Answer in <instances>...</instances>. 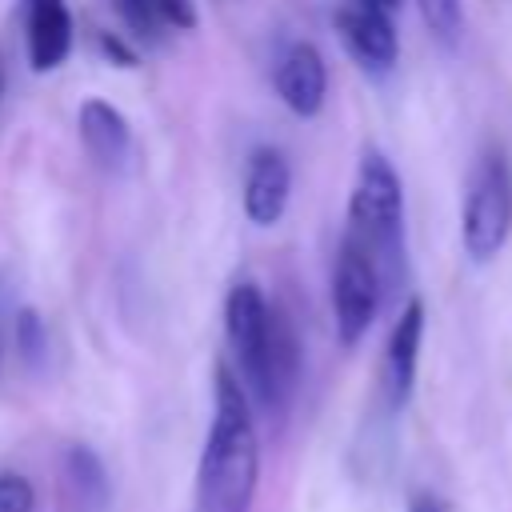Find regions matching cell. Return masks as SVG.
<instances>
[{
    "mask_svg": "<svg viewBox=\"0 0 512 512\" xmlns=\"http://www.w3.org/2000/svg\"><path fill=\"white\" fill-rule=\"evenodd\" d=\"M224 336L244 392L268 412L284 416L300 384V344L288 320L268 304L256 280H236L224 296Z\"/></svg>",
    "mask_w": 512,
    "mask_h": 512,
    "instance_id": "cell-1",
    "label": "cell"
},
{
    "mask_svg": "<svg viewBox=\"0 0 512 512\" xmlns=\"http://www.w3.org/2000/svg\"><path fill=\"white\" fill-rule=\"evenodd\" d=\"M260 480V444L252 424V404L240 376L216 364L212 424L196 468V508L200 512H248Z\"/></svg>",
    "mask_w": 512,
    "mask_h": 512,
    "instance_id": "cell-2",
    "label": "cell"
},
{
    "mask_svg": "<svg viewBox=\"0 0 512 512\" xmlns=\"http://www.w3.org/2000/svg\"><path fill=\"white\" fill-rule=\"evenodd\" d=\"M348 236H356L380 264L384 284L404 252V184L380 148H364L348 192Z\"/></svg>",
    "mask_w": 512,
    "mask_h": 512,
    "instance_id": "cell-3",
    "label": "cell"
},
{
    "mask_svg": "<svg viewBox=\"0 0 512 512\" xmlns=\"http://www.w3.org/2000/svg\"><path fill=\"white\" fill-rule=\"evenodd\" d=\"M512 236V168L500 148L480 152L460 204V244L472 264H488Z\"/></svg>",
    "mask_w": 512,
    "mask_h": 512,
    "instance_id": "cell-4",
    "label": "cell"
},
{
    "mask_svg": "<svg viewBox=\"0 0 512 512\" xmlns=\"http://www.w3.org/2000/svg\"><path fill=\"white\" fill-rule=\"evenodd\" d=\"M380 304H384V272L376 256L356 236L344 232L336 248V268H332V316L344 348H356L364 340Z\"/></svg>",
    "mask_w": 512,
    "mask_h": 512,
    "instance_id": "cell-5",
    "label": "cell"
},
{
    "mask_svg": "<svg viewBox=\"0 0 512 512\" xmlns=\"http://www.w3.org/2000/svg\"><path fill=\"white\" fill-rule=\"evenodd\" d=\"M336 24V36L344 44V52L372 76H384L396 68V56H400V40H396V28H392V12H380L372 4H360V0H344L332 16Z\"/></svg>",
    "mask_w": 512,
    "mask_h": 512,
    "instance_id": "cell-6",
    "label": "cell"
},
{
    "mask_svg": "<svg viewBox=\"0 0 512 512\" xmlns=\"http://www.w3.org/2000/svg\"><path fill=\"white\" fill-rule=\"evenodd\" d=\"M272 84L276 96L284 100L288 112L296 116H316L328 100V64L320 56V48L312 40H292L280 48L276 64H272Z\"/></svg>",
    "mask_w": 512,
    "mask_h": 512,
    "instance_id": "cell-7",
    "label": "cell"
},
{
    "mask_svg": "<svg viewBox=\"0 0 512 512\" xmlns=\"http://www.w3.org/2000/svg\"><path fill=\"white\" fill-rule=\"evenodd\" d=\"M24 56L32 72H56L72 52V8L68 0H20Z\"/></svg>",
    "mask_w": 512,
    "mask_h": 512,
    "instance_id": "cell-8",
    "label": "cell"
},
{
    "mask_svg": "<svg viewBox=\"0 0 512 512\" xmlns=\"http://www.w3.org/2000/svg\"><path fill=\"white\" fill-rule=\"evenodd\" d=\"M292 196V164L280 148H256L244 168V216L256 228H272Z\"/></svg>",
    "mask_w": 512,
    "mask_h": 512,
    "instance_id": "cell-9",
    "label": "cell"
},
{
    "mask_svg": "<svg viewBox=\"0 0 512 512\" xmlns=\"http://www.w3.org/2000/svg\"><path fill=\"white\" fill-rule=\"evenodd\" d=\"M76 128H80L84 152L104 172H120L132 160V124L116 104H108L100 96H88L76 112Z\"/></svg>",
    "mask_w": 512,
    "mask_h": 512,
    "instance_id": "cell-10",
    "label": "cell"
},
{
    "mask_svg": "<svg viewBox=\"0 0 512 512\" xmlns=\"http://www.w3.org/2000/svg\"><path fill=\"white\" fill-rule=\"evenodd\" d=\"M420 340H424V300L412 296L392 332H388V348H384V392L392 408H404L416 384V360H420Z\"/></svg>",
    "mask_w": 512,
    "mask_h": 512,
    "instance_id": "cell-11",
    "label": "cell"
},
{
    "mask_svg": "<svg viewBox=\"0 0 512 512\" xmlns=\"http://www.w3.org/2000/svg\"><path fill=\"white\" fill-rule=\"evenodd\" d=\"M64 492H68V504L76 512H104L108 508V500H112L108 472H104L100 456L88 444H68V452H64Z\"/></svg>",
    "mask_w": 512,
    "mask_h": 512,
    "instance_id": "cell-12",
    "label": "cell"
},
{
    "mask_svg": "<svg viewBox=\"0 0 512 512\" xmlns=\"http://www.w3.org/2000/svg\"><path fill=\"white\" fill-rule=\"evenodd\" d=\"M416 4H420V16H424L428 32H432L444 48H452V44L460 40V28H464V8H460V0H416Z\"/></svg>",
    "mask_w": 512,
    "mask_h": 512,
    "instance_id": "cell-13",
    "label": "cell"
},
{
    "mask_svg": "<svg viewBox=\"0 0 512 512\" xmlns=\"http://www.w3.org/2000/svg\"><path fill=\"white\" fill-rule=\"evenodd\" d=\"M156 28L168 36V32H192L196 28V4L192 0H144Z\"/></svg>",
    "mask_w": 512,
    "mask_h": 512,
    "instance_id": "cell-14",
    "label": "cell"
},
{
    "mask_svg": "<svg viewBox=\"0 0 512 512\" xmlns=\"http://www.w3.org/2000/svg\"><path fill=\"white\" fill-rule=\"evenodd\" d=\"M0 512H36V488L20 472H0Z\"/></svg>",
    "mask_w": 512,
    "mask_h": 512,
    "instance_id": "cell-15",
    "label": "cell"
},
{
    "mask_svg": "<svg viewBox=\"0 0 512 512\" xmlns=\"http://www.w3.org/2000/svg\"><path fill=\"white\" fill-rule=\"evenodd\" d=\"M16 340H20V352H24V360L28 364H40V356H44V328H40V320H36V312H20V320H16Z\"/></svg>",
    "mask_w": 512,
    "mask_h": 512,
    "instance_id": "cell-16",
    "label": "cell"
},
{
    "mask_svg": "<svg viewBox=\"0 0 512 512\" xmlns=\"http://www.w3.org/2000/svg\"><path fill=\"white\" fill-rule=\"evenodd\" d=\"M100 48H104L108 56H116L124 68H132V64H136V52H132V48H124V44H120V36H108V32H100Z\"/></svg>",
    "mask_w": 512,
    "mask_h": 512,
    "instance_id": "cell-17",
    "label": "cell"
},
{
    "mask_svg": "<svg viewBox=\"0 0 512 512\" xmlns=\"http://www.w3.org/2000/svg\"><path fill=\"white\" fill-rule=\"evenodd\" d=\"M408 512H444V504H440V500H432V496H416Z\"/></svg>",
    "mask_w": 512,
    "mask_h": 512,
    "instance_id": "cell-18",
    "label": "cell"
},
{
    "mask_svg": "<svg viewBox=\"0 0 512 512\" xmlns=\"http://www.w3.org/2000/svg\"><path fill=\"white\" fill-rule=\"evenodd\" d=\"M360 4H372V8H380V12H396V8H400V0H360Z\"/></svg>",
    "mask_w": 512,
    "mask_h": 512,
    "instance_id": "cell-19",
    "label": "cell"
},
{
    "mask_svg": "<svg viewBox=\"0 0 512 512\" xmlns=\"http://www.w3.org/2000/svg\"><path fill=\"white\" fill-rule=\"evenodd\" d=\"M4 88H8V72H4V64H0V104H4Z\"/></svg>",
    "mask_w": 512,
    "mask_h": 512,
    "instance_id": "cell-20",
    "label": "cell"
},
{
    "mask_svg": "<svg viewBox=\"0 0 512 512\" xmlns=\"http://www.w3.org/2000/svg\"><path fill=\"white\" fill-rule=\"evenodd\" d=\"M0 352H4V336H0Z\"/></svg>",
    "mask_w": 512,
    "mask_h": 512,
    "instance_id": "cell-21",
    "label": "cell"
}]
</instances>
